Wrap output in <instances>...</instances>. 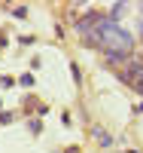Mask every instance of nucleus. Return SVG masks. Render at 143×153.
<instances>
[{
	"instance_id": "nucleus-1",
	"label": "nucleus",
	"mask_w": 143,
	"mask_h": 153,
	"mask_svg": "<svg viewBox=\"0 0 143 153\" xmlns=\"http://www.w3.org/2000/svg\"><path fill=\"white\" fill-rule=\"evenodd\" d=\"M95 138H98V141H100L103 147H110V144H113V138H110L107 132H103V129H95Z\"/></svg>"
}]
</instances>
